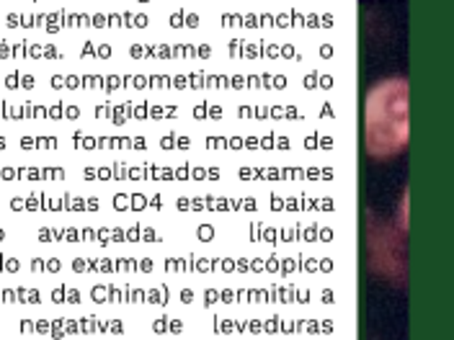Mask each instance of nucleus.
<instances>
[{
    "instance_id": "obj_1",
    "label": "nucleus",
    "mask_w": 454,
    "mask_h": 340,
    "mask_svg": "<svg viewBox=\"0 0 454 340\" xmlns=\"http://www.w3.org/2000/svg\"><path fill=\"white\" fill-rule=\"evenodd\" d=\"M408 140L405 83L387 81L367 98V147L372 155L397 152Z\"/></svg>"
}]
</instances>
